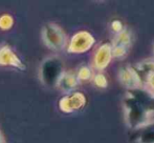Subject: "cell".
Segmentation results:
<instances>
[{
    "label": "cell",
    "instance_id": "obj_12",
    "mask_svg": "<svg viewBox=\"0 0 154 143\" xmlns=\"http://www.w3.org/2000/svg\"><path fill=\"white\" fill-rule=\"evenodd\" d=\"M92 82H93V84H94L95 87H97V88H102V90H104V88L108 87L107 77L105 76V74L101 73V72H99V73H97V74L93 75Z\"/></svg>",
    "mask_w": 154,
    "mask_h": 143
},
{
    "label": "cell",
    "instance_id": "obj_15",
    "mask_svg": "<svg viewBox=\"0 0 154 143\" xmlns=\"http://www.w3.org/2000/svg\"><path fill=\"white\" fill-rule=\"evenodd\" d=\"M145 86H147L146 88H148L150 92H152L154 94V73H152L148 78H147Z\"/></svg>",
    "mask_w": 154,
    "mask_h": 143
},
{
    "label": "cell",
    "instance_id": "obj_8",
    "mask_svg": "<svg viewBox=\"0 0 154 143\" xmlns=\"http://www.w3.org/2000/svg\"><path fill=\"white\" fill-rule=\"evenodd\" d=\"M0 65L13 66L19 70H25V65L23 64V62L12 51V49L6 45L0 49Z\"/></svg>",
    "mask_w": 154,
    "mask_h": 143
},
{
    "label": "cell",
    "instance_id": "obj_17",
    "mask_svg": "<svg viewBox=\"0 0 154 143\" xmlns=\"http://www.w3.org/2000/svg\"><path fill=\"white\" fill-rule=\"evenodd\" d=\"M153 54H154V45H153Z\"/></svg>",
    "mask_w": 154,
    "mask_h": 143
},
{
    "label": "cell",
    "instance_id": "obj_3",
    "mask_svg": "<svg viewBox=\"0 0 154 143\" xmlns=\"http://www.w3.org/2000/svg\"><path fill=\"white\" fill-rule=\"evenodd\" d=\"M133 42L132 32L128 29H125L118 35H114L111 43L112 47V58L118 60L125 59L129 54L130 49Z\"/></svg>",
    "mask_w": 154,
    "mask_h": 143
},
{
    "label": "cell",
    "instance_id": "obj_16",
    "mask_svg": "<svg viewBox=\"0 0 154 143\" xmlns=\"http://www.w3.org/2000/svg\"><path fill=\"white\" fill-rule=\"evenodd\" d=\"M0 143H4L3 139H2V135H1V132H0Z\"/></svg>",
    "mask_w": 154,
    "mask_h": 143
},
{
    "label": "cell",
    "instance_id": "obj_9",
    "mask_svg": "<svg viewBox=\"0 0 154 143\" xmlns=\"http://www.w3.org/2000/svg\"><path fill=\"white\" fill-rule=\"evenodd\" d=\"M79 83L80 82L78 80L75 73H72V72H64L61 77H60L59 81H58L57 87H59L63 92L71 93L73 90L77 88Z\"/></svg>",
    "mask_w": 154,
    "mask_h": 143
},
{
    "label": "cell",
    "instance_id": "obj_2",
    "mask_svg": "<svg viewBox=\"0 0 154 143\" xmlns=\"http://www.w3.org/2000/svg\"><path fill=\"white\" fill-rule=\"evenodd\" d=\"M42 39L44 44L54 51H62L67 44V38L64 31L53 22L45 24L42 29Z\"/></svg>",
    "mask_w": 154,
    "mask_h": 143
},
{
    "label": "cell",
    "instance_id": "obj_1",
    "mask_svg": "<svg viewBox=\"0 0 154 143\" xmlns=\"http://www.w3.org/2000/svg\"><path fill=\"white\" fill-rule=\"evenodd\" d=\"M64 73L63 62L57 56L48 57L42 62L40 68V79L48 87L57 86L58 81Z\"/></svg>",
    "mask_w": 154,
    "mask_h": 143
},
{
    "label": "cell",
    "instance_id": "obj_14",
    "mask_svg": "<svg viewBox=\"0 0 154 143\" xmlns=\"http://www.w3.org/2000/svg\"><path fill=\"white\" fill-rule=\"evenodd\" d=\"M109 27H110V31H111L114 35H118V34H120L121 32H123L124 30L126 29V27H124L123 21L120 20V19H113V20H111V22H110V24H109Z\"/></svg>",
    "mask_w": 154,
    "mask_h": 143
},
{
    "label": "cell",
    "instance_id": "obj_13",
    "mask_svg": "<svg viewBox=\"0 0 154 143\" xmlns=\"http://www.w3.org/2000/svg\"><path fill=\"white\" fill-rule=\"evenodd\" d=\"M13 24H14V19L11 15L5 14L0 17V29L1 30L8 31L13 27Z\"/></svg>",
    "mask_w": 154,
    "mask_h": 143
},
{
    "label": "cell",
    "instance_id": "obj_5",
    "mask_svg": "<svg viewBox=\"0 0 154 143\" xmlns=\"http://www.w3.org/2000/svg\"><path fill=\"white\" fill-rule=\"evenodd\" d=\"M85 105L86 96L81 92H71L59 101V108L66 114L78 112Z\"/></svg>",
    "mask_w": 154,
    "mask_h": 143
},
{
    "label": "cell",
    "instance_id": "obj_11",
    "mask_svg": "<svg viewBox=\"0 0 154 143\" xmlns=\"http://www.w3.org/2000/svg\"><path fill=\"white\" fill-rule=\"evenodd\" d=\"M77 78L79 80V82H87L92 80V77L94 75L92 68L88 65H82L81 68L78 70V72L75 73Z\"/></svg>",
    "mask_w": 154,
    "mask_h": 143
},
{
    "label": "cell",
    "instance_id": "obj_10",
    "mask_svg": "<svg viewBox=\"0 0 154 143\" xmlns=\"http://www.w3.org/2000/svg\"><path fill=\"white\" fill-rule=\"evenodd\" d=\"M133 68L140 77L143 86H145L147 78L154 73V61L153 60H144V61L137 63L135 66H133Z\"/></svg>",
    "mask_w": 154,
    "mask_h": 143
},
{
    "label": "cell",
    "instance_id": "obj_7",
    "mask_svg": "<svg viewBox=\"0 0 154 143\" xmlns=\"http://www.w3.org/2000/svg\"><path fill=\"white\" fill-rule=\"evenodd\" d=\"M112 58V47L111 43H103L95 51L92 59V66L95 71L103 72L108 68Z\"/></svg>",
    "mask_w": 154,
    "mask_h": 143
},
{
    "label": "cell",
    "instance_id": "obj_4",
    "mask_svg": "<svg viewBox=\"0 0 154 143\" xmlns=\"http://www.w3.org/2000/svg\"><path fill=\"white\" fill-rule=\"evenodd\" d=\"M95 39L89 32L80 31L71 37L69 44L67 46V52L70 54H82L89 51L94 45Z\"/></svg>",
    "mask_w": 154,
    "mask_h": 143
},
{
    "label": "cell",
    "instance_id": "obj_6",
    "mask_svg": "<svg viewBox=\"0 0 154 143\" xmlns=\"http://www.w3.org/2000/svg\"><path fill=\"white\" fill-rule=\"evenodd\" d=\"M119 81L122 84V86L128 91L138 90L140 87H144L140 81V77L137 76L136 72L134 71L133 66L124 65L119 71Z\"/></svg>",
    "mask_w": 154,
    "mask_h": 143
}]
</instances>
